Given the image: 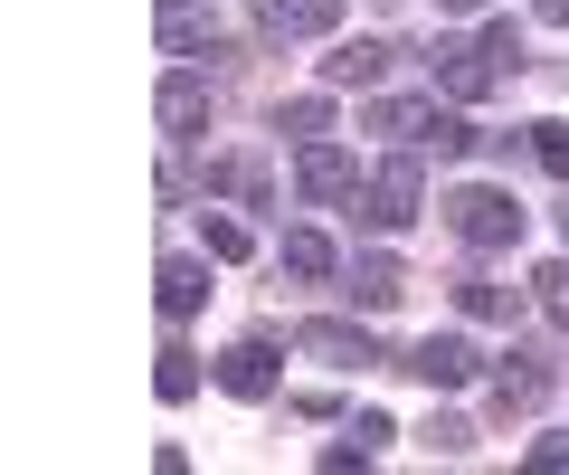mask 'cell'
Segmentation results:
<instances>
[{"instance_id": "obj_23", "label": "cell", "mask_w": 569, "mask_h": 475, "mask_svg": "<svg viewBox=\"0 0 569 475\" xmlns=\"http://www.w3.org/2000/svg\"><path fill=\"white\" fill-rule=\"evenodd\" d=\"M200 238H209V257H219V267H238V257L257 248V238H247L238 219H200Z\"/></svg>"}, {"instance_id": "obj_6", "label": "cell", "mask_w": 569, "mask_h": 475, "mask_svg": "<svg viewBox=\"0 0 569 475\" xmlns=\"http://www.w3.org/2000/svg\"><path fill=\"white\" fill-rule=\"evenodd\" d=\"M162 133H171V144L209 133V77H190V67H171V77H162Z\"/></svg>"}, {"instance_id": "obj_1", "label": "cell", "mask_w": 569, "mask_h": 475, "mask_svg": "<svg viewBox=\"0 0 569 475\" xmlns=\"http://www.w3.org/2000/svg\"><path fill=\"white\" fill-rule=\"evenodd\" d=\"M447 219H456L466 248H522V200H512V190H456Z\"/></svg>"}, {"instance_id": "obj_21", "label": "cell", "mask_w": 569, "mask_h": 475, "mask_svg": "<svg viewBox=\"0 0 569 475\" xmlns=\"http://www.w3.org/2000/svg\"><path fill=\"white\" fill-rule=\"evenodd\" d=\"M152 380H162V399H190V390H200V352L162 343V372H152Z\"/></svg>"}, {"instance_id": "obj_20", "label": "cell", "mask_w": 569, "mask_h": 475, "mask_svg": "<svg viewBox=\"0 0 569 475\" xmlns=\"http://www.w3.org/2000/svg\"><path fill=\"white\" fill-rule=\"evenodd\" d=\"M475 48L493 58V77H522V29H512V20H485V39H475Z\"/></svg>"}, {"instance_id": "obj_16", "label": "cell", "mask_w": 569, "mask_h": 475, "mask_svg": "<svg viewBox=\"0 0 569 475\" xmlns=\"http://www.w3.org/2000/svg\"><path fill=\"white\" fill-rule=\"evenodd\" d=\"M284 276H305V286L332 276V238H323V228H284Z\"/></svg>"}, {"instance_id": "obj_19", "label": "cell", "mask_w": 569, "mask_h": 475, "mask_svg": "<svg viewBox=\"0 0 569 475\" xmlns=\"http://www.w3.org/2000/svg\"><path fill=\"white\" fill-rule=\"evenodd\" d=\"M276 125L295 133V144H323V133H332V105H323V96H295V105L276 115Z\"/></svg>"}, {"instance_id": "obj_14", "label": "cell", "mask_w": 569, "mask_h": 475, "mask_svg": "<svg viewBox=\"0 0 569 475\" xmlns=\"http://www.w3.org/2000/svg\"><path fill=\"white\" fill-rule=\"evenodd\" d=\"M427 125H437V105H427V96H389V105H370V133H399V144H427Z\"/></svg>"}, {"instance_id": "obj_24", "label": "cell", "mask_w": 569, "mask_h": 475, "mask_svg": "<svg viewBox=\"0 0 569 475\" xmlns=\"http://www.w3.org/2000/svg\"><path fill=\"white\" fill-rule=\"evenodd\" d=\"M418 437H427V456H466V447H475V428H466V418H427Z\"/></svg>"}, {"instance_id": "obj_7", "label": "cell", "mask_w": 569, "mask_h": 475, "mask_svg": "<svg viewBox=\"0 0 569 475\" xmlns=\"http://www.w3.org/2000/svg\"><path fill=\"white\" fill-rule=\"evenodd\" d=\"M219 390H228V399H276V343L219 352Z\"/></svg>"}, {"instance_id": "obj_3", "label": "cell", "mask_w": 569, "mask_h": 475, "mask_svg": "<svg viewBox=\"0 0 569 475\" xmlns=\"http://www.w3.org/2000/svg\"><path fill=\"white\" fill-rule=\"evenodd\" d=\"M399 372H418V380H427V390H466V380H475V372H485V352H475V343H466V333H427V343H418V352H408Z\"/></svg>"}, {"instance_id": "obj_11", "label": "cell", "mask_w": 569, "mask_h": 475, "mask_svg": "<svg viewBox=\"0 0 569 475\" xmlns=\"http://www.w3.org/2000/svg\"><path fill=\"white\" fill-rule=\"evenodd\" d=\"M541 390H550V372L531 362V352H503V372H493V409H541Z\"/></svg>"}, {"instance_id": "obj_10", "label": "cell", "mask_w": 569, "mask_h": 475, "mask_svg": "<svg viewBox=\"0 0 569 475\" xmlns=\"http://www.w3.org/2000/svg\"><path fill=\"white\" fill-rule=\"evenodd\" d=\"M305 200H342V190H361V171H351V152L342 144H305Z\"/></svg>"}, {"instance_id": "obj_2", "label": "cell", "mask_w": 569, "mask_h": 475, "mask_svg": "<svg viewBox=\"0 0 569 475\" xmlns=\"http://www.w3.org/2000/svg\"><path fill=\"white\" fill-rule=\"evenodd\" d=\"M351 200H361L370 228H408V219H418V200H427V181H418V162L399 152V162H380L361 190H351Z\"/></svg>"}, {"instance_id": "obj_26", "label": "cell", "mask_w": 569, "mask_h": 475, "mask_svg": "<svg viewBox=\"0 0 569 475\" xmlns=\"http://www.w3.org/2000/svg\"><path fill=\"white\" fill-rule=\"evenodd\" d=\"M427 144L456 162V152H475V125H466V115H437V125H427Z\"/></svg>"}, {"instance_id": "obj_22", "label": "cell", "mask_w": 569, "mask_h": 475, "mask_svg": "<svg viewBox=\"0 0 569 475\" xmlns=\"http://www.w3.org/2000/svg\"><path fill=\"white\" fill-rule=\"evenodd\" d=\"M531 162H541L550 181H569V125H531Z\"/></svg>"}, {"instance_id": "obj_30", "label": "cell", "mask_w": 569, "mask_h": 475, "mask_svg": "<svg viewBox=\"0 0 569 475\" xmlns=\"http://www.w3.org/2000/svg\"><path fill=\"white\" fill-rule=\"evenodd\" d=\"M560 228H569V219H560Z\"/></svg>"}, {"instance_id": "obj_13", "label": "cell", "mask_w": 569, "mask_h": 475, "mask_svg": "<svg viewBox=\"0 0 569 475\" xmlns=\"http://www.w3.org/2000/svg\"><path fill=\"white\" fill-rule=\"evenodd\" d=\"M408 295V276H399V257H361L351 267V305H370V314H389Z\"/></svg>"}, {"instance_id": "obj_5", "label": "cell", "mask_w": 569, "mask_h": 475, "mask_svg": "<svg viewBox=\"0 0 569 475\" xmlns=\"http://www.w3.org/2000/svg\"><path fill=\"white\" fill-rule=\"evenodd\" d=\"M257 29L266 39H323V29H342V0H257Z\"/></svg>"}, {"instance_id": "obj_15", "label": "cell", "mask_w": 569, "mask_h": 475, "mask_svg": "<svg viewBox=\"0 0 569 475\" xmlns=\"http://www.w3.org/2000/svg\"><path fill=\"white\" fill-rule=\"evenodd\" d=\"M209 29H219V20H209L200 0H162V48H171V58H190V48H209Z\"/></svg>"}, {"instance_id": "obj_25", "label": "cell", "mask_w": 569, "mask_h": 475, "mask_svg": "<svg viewBox=\"0 0 569 475\" xmlns=\"http://www.w3.org/2000/svg\"><path fill=\"white\" fill-rule=\"evenodd\" d=\"M531 286H541V314H550V324H569V257H560V267H541Z\"/></svg>"}, {"instance_id": "obj_17", "label": "cell", "mask_w": 569, "mask_h": 475, "mask_svg": "<svg viewBox=\"0 0 569 475\" xmlns=\"http://www.w3.org/2000/svg\"><path fill=\"white\" fill-rule=\"evenodd\" d=\"M209 190H238V200H266L276 181H266V162H257V152H219V162H209Z\"/></svg>"}, {"instance_id": "obj_27", "label": "cell", "mask_w": 569, "mask_h": 475, "mask_svg": "<svg viewBox=\"0 0 569 475\" xmlns=\"http://www.w3.org/2000/svg\"><path fill=\"white\" fill-rule=\"evenodd\" d=\"M389 437H399V428H389V418H380V409H361V418H351V447H370V456H380V447H389Z\"/></svg>"}, {"instance_id": "obj_4", "label": "cell", "mask_w": 569, "mask_h": 475, "mask_svg": "<svg viewBox=\"0 0 569 475\" xmlns=\"http://www.w3.org/2000/svg\"><path fill=\"white\" fill-rule=\"evenodd\" d=\"M427 67H437V86H447L456 105H485L493 86H503V77H493V58H485V48H466V39H437V48H427Z\"/></svg>"}, {"instance_id": "obj_29", "label": "cell", "mask_w": 569, "mask_h": 475, "mask_svg": "<svg viewBox=\"0 0 569 475\" xmlns=\"http://www.w3.org/2000/svg\"><path fill=\"white\" fill-rule=\"evenodd\" d=\"M437 10H485V0H437Z\"/></svg>"}, {"instance_id": "obj_18", "label": "cell", "mask_w": 569, "mask_h": 475, "mask_svg": "<svg viewBox=\"0 0 569 475\" xmlns=\"http://www.w3.org/2000/svg\"><path fill=\"white\" fill-rule=\"evenodd\" d=\"M456 305H466L475 324H512V286H493V276H466V286H456Z\"/></svg>"}, {"instance_id": "obj_12", "label": "cell", "mask_w": 569, "mask_h": 475, "mask_svg": "<svg viewBox=\"0 0 569 475\" xmlns=\"http://www.w3.org/2000/svg\"><path fill=\"white\" fill-rule=\"evenodd\" d=\"M209 305V267L200 257H162V314L181 324V314H200Z\"/></svg>"}, {"instance_id": "obj_9", "label": "cell", "mask_w": 569, "mask_h": 475, "mask_svg": "<svg viewBox=\"0 0 569 475\" xmlns=\"http://www.w3.org/2000/svg\"><path fill=\"white\" fill-rule=\"evenodd\" d=\"M389 58H399L389 39H342V48L323 58V86H380V77H389Z\"/></svg>"}, {"instance_id": "obj_8", "label": "cell", "mask_w": 569, "mask_h": 475, "mask_svg": "<svg viewBox=\"0 0 569 475\" xmlns=\"http://www.w3.org/2000/svg\"><path fill=\"white\" fill-rule=\"evenodd\" d=\"M295 352H313V362H332V372H361V362H380L361 324H305V333H295Z\"/></svg>"}, {"instance_id": "obj_28", "label": "cell", "mask_w": 569, "mask_h": 475, "mask_svg": "<svg viewBox=\"0 0 569 475\" xmlns=\"http://www.w3.org/2000/svg\"><path fill=\"white\" fill-rule=\"evenodd\" d=\"M531 10H541V20H550V29H569V0H531Z\"/></svg>"}]
</instances>
